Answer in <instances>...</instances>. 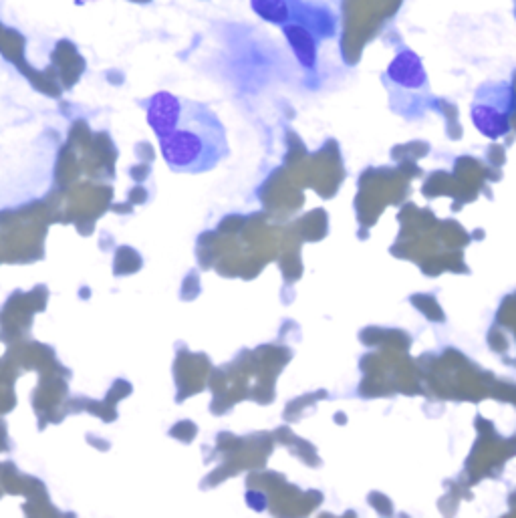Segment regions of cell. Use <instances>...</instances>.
I'll return each mask as SVG.
<instances>
[{
    "mask_svg": "<svg viewBox=\"0 0 516 518\" xmlns=\"http://www.w3.org/2000/svg\"><path fill=\"white\" fill-rule=\"evenodd\" d=\"M140 105L172 172L206 174L230 156L226 127L210 105L170 91H158Z\"/></svg>",
    "mask_w": 516,
    "mask_h": 518,
    "instance_id": "obj_1",
    "label": "cell"
},
{
    "mask_svg": "<svg viewBox=\"0 0 516 518\" xmlns=\"http://www.w3.org/2000/svg\"><path fill=\"white\" fill-rule=\"evenodd\" d=\"M383 83L390 91L392 107L404 117H420L430 103L428 73L422 59L410 51L402 49L383 73Z\"/></svg>",
    "mask_w": 516,
    "mask_h": 518,
    "instance_id": "obj_3",
    "label": "cell"
},
{
    "mask_svg": "<svg viewBox=\"0 0 516 518\" xmlns=\"http://www.w3.org/2000/svg\"><path fill=\"white\" fill-rule=\"evenodd\" d=\"M516 115V87L512 81L482 83L470 103V119L478 132L496 142L510 134Z\"/></svg>",
    "mask_w": 516,
    "mask_h": 518,
    "instance_id": "obj_4",
    "label": "cell"
},
{
    "mask_svg": "<svg viewBox=\"0 0 516 518\" xmlns=\"http://www.w3.org/2000/svg\"><path fill=\"white\" fill-rule=\"evenodd\" d=\"M252 11L279 27L305 71H317V55L337 33V17L325 3L313 0H250Z\"/></svg>",
    "mask_w": 516,
    "mask_h": 518,
    "instance_id": "obj_2",
    "label": "cell"
}]
</instances>
